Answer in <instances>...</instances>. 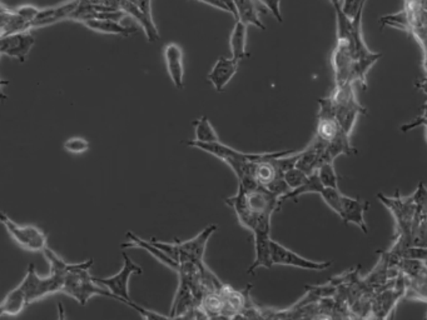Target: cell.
<instances>
[{"label":"cell","instance_id":"cell-12","mask_svg":"<svg viewBox=\"0 0 427 320\" xmlns=\"http://www.w3.org/2000/svg\"><path fill=\"white\" fill-rule=\"evenodd\" d=\"M216 224H211L209 227L203 229L201 233L197 234L194 238L185 242H177L178 250L181 254V261L187 259V261H193L196 264L203 266V256L206 251V247L209 243V238L212 237V234L217 230ZM180 261V263H181Z\"/></svg>","mask_w":427,"mask_h":320},{"label":"cell","instance_id":"cell-31","mask_svg":"<svg viewBox=\"0 0 427 320\" xmlns=\"http://www.w3.org/2000/svg\"><path fill=\"white\" fill-rule=\"evenodd\" d=\"M14 11H17L19 17L30 24V29H32V24L38 17L40 9L37 6H30V4H24V6H18L17 9H14Z\"/></svg>","mask_w":427,"mask_h":320},{"label":"cell","instance_id":"cell-3","mask_svg":"<svg viewBox=\"0 0 427 320\" xmlns=\"http://www.w3.org/2000/svg\"><path fill=\"white\" fill-rule=\"evenodd\" d=\"M334 103L336 119L340 124L342 131L347 136L352 134L353 126L360 115L367 114V109L357 102L356 94L353 90V83H347L340 87H334V92L329 95Z\"/></svg>","mask_w":427,"mask_h":320},{"label":"cell","instance_id":"cell-4","mask_svg":"<svg viewBox=\"0 0 427 320\" xmlns=\"http://www.w3.org/2000/svg\"><path fill=\"white\" fill-rule=\"evenodd\" d=\"M0 222L6 227L11 238L22 249L32 253H44V250L48 248V237L44 233L43 229L32 224H27V225L18 224L4 212L0 214Z\"/></svg>","mask_w":427,"mask_h":320},{"label":"cell","instance_id":"cell-2","mask_svg":"<svg viewBox=\"0 0 427 320\" xmlns=\"http://www.w3.org/2000/svg\"><path fill=\"white\" fill-rule=\"evenodd\" d=\"M186 144L188 147L197 148L202 152L209 153L211 155L221 159L232 169L238 182L246 179L248 177H253L252 162L256 158V153L240 152L230 148V146H226L222 141L198 143L196 141H187Z\"/></svg>","mask_w":427,"mask_h":320},{"label":"cell","instance_id":"cell-38","mask_svg":"<svg viewBox=\"0 0 427 320\" xmlns=\"http://www.w3.org/2000/svg\"><path fill=\"white\" fill-rule=\"evenodd\" d=\"M420 112H421V113L427 112V102H425V103L422 104L421 107H420Z\"/></svg>","mask_w":427,"mask_h":320},{"label":"cell","instance_id":"cell-30","mask_svg":"<svg viewBox=\"0 0 427 320\" xmlns=\"http://www.w3.org/2000/svg\"><path fill=\"white\" fill-rule=\"evenodd\" d=\"M283 179H285L287 185L290 186L291 191L292 190L298 189L301 188L302 185L306 183L308 179V175L301 172L300 169L293 168L288 170L287 173L283 175Z\"/></svg>","mask_w":427,"mask_h":320},{"label":"cell","instance_id":"cell-14","mask_svg":"<svg viewBox=\"0 0 427 320\" xmlns=\"http://www.w3.org/2000/svg\"><path fill=\"white\" fill-rule=\"evenodd\" d=\"M163 57L170 82L177 89L182 90L185 88V55L181 45L177 43L167 44L163 49Z\"/></svg>","mask_w":427,"mask_h":320},{"label":"cell","instance_id":"cell-18","mask_svg":"<svg viewBox=\"0 0 427 320\" xmlns=\"http://www.w3.org/2000/svg\"><path fill=\"white\" fill-rule=\"evenodd\" d=\"M127 238H128V242L121 244L122 249L139 248V249L146 250L149 254L153 255L154 258H156L159 263H162L163 266L170 268L172 271L178 273L180 269H181V264H180V263L173 261L168 255L163 253L159 248H157L151 240L148 242V240H144V239L139 238V237H137L136 234L131 233V232H128V233H127Z\"/></svg>","mask_w":427,"mask_h":320},{"label":"cell","instance_id":"cell-41","mask_svg":"<svg viewBox=\"0 0 427 320\" xmlns=\"http://www.w3.org/2000/svg\"><path fill=\"white\" fill-rule=\"evenodd\" d=\"M194 320H196V319H194Z\"/></svg>","mask_w":427,"mask_h":320},{"label":"cell","instance_id":"cell-40","mask_svg":"<svg viewBox=\"0 0 427 320\" xmlns=\"http://www.w3.org/2000/svg\"><path fill=\"white\" fill-rule=\"evenodd\" d=\"M425 320H427V315H426V319H425Z\"/></svg>","mask_w":427,"mask_h":320},{"label":"cell","instance_id":"cell-28","mask_svg":"<svg viewBox=\"0 0 427 320\" xmlns=\"http://www.w3.org/2000/svg\"><path fill=\"white\" fill-rule=\"evenodd\" d=\"M317 174L324 188H339V184H337L339 177L336 173L334 163H329V162L323 163L318 169Z\"/></svg>","mask_w":427,"mask_h":320},{"label":"cell","instance_id":"cell-34","mask_svg":"<svg viewBox=\"0 0 427 320\" xmlns=\"http://www.w3.org/2000/svg\"><path fill=\"white\" fill-rule=\"evenodd\" d=\"M261 4L264 6L266 11L272 13V16L277 19V22L283 23V18H282V14H281V3L279 1H276V0H264V1H261Z\"/></svg>","mask_w":427,"mask_h":320},{"label":"cell","instance_id":"cell-5","mask_svg":"<svg viewBox=\"0 0 427 320\" xmlns=\"http://www.w3.org/2000/svg\"><path fill=\"white\" fill-rule=\"evenodd\" d=\"M18 285L25 294L28 303L30 305L53 294L62 293L64 282L52 274L48 277H40L34 264H29L25 277Z\"/></svg>","mask_w":427,"mask_h":320},{"label":"cell","instance_id":"cell-10","mask_svg":"<svg viewBox=\"0 0 427 320\" xmlns=\"http://www.w3.org/2000/svg\"><path fill=\"white\" fill-rule=\"evenodd\" d=\"M320 110L317 113V126H316V136L321 141L329 143L334 138L340 136L341 129L339 122L334 114V103L332 99L321 98L318 100Z\"/></svg>","mask_w":427,"mask_h":320},{"label":"cell","instance_id":"cell-8","mask_svg":"<svg viewBox=\"0 0 427 320\" xmlns=\"http://www.w3.org/2000/svg\"><path fill=\"white\" fill-rule=\"evenodd\" d=\"M271 250H272L274 266H293L303 271H326L332 266V261H315L306 259L274 240L271 242Z\"/></svg>","mask_w":427,"mask_h":320},{"label":"cell","instance_id":"cell-37","mask_svg":"<svg viewBox=\"0 0 427 320\" xmlns=\"http://www.w3.org/2000/svg\"><path fill=\"white\" fill-rule=\"evenodd\" d=\"M57 320H68L66 319V308L63 303H58V318Z\"/></svg>","mask_w":427,"mask_h":320},{"label":"cell","instance_id":"cell-21","mask_svg":"<svg viewBox=\"0 0 427 320\" xmlns=\"http://www.w3.org/2000/svg\"><path fill=\"white\" fill-rule=\"evenodd\" d=\"M237 9H238V22L243 23L245 25H253L261 30H266V25L263 24L259 18V11L263 8L261 1H250V0H237Z\"/></svg>","mask_w":427,"mask_h":320},{"label":"cell","instance_id":"cell-22","mask_svg":"<svg viewBox=\"0 0 427 320\" xmlns=\"http://www.w3.org/2000/svg\"><path fill=\"white\" fill-rule=\"evenodd\" d=\"M84 27L90 29L92 32L99 34H110V35H121V37H131L136 33V29L127 27L124 24L110 19H92L83 23Z\"/></svg>","mask_w":427,"mask_h":320},{"label":"cell","instance_id":"cell-13","mask_svg":"<svg viewBox=\"0 0 427 320\" xmlns=\"http://www.w3.org/2000/svg\"><path fill=\"white\" fill-rule=\"evenodd\" d=\"M253 238H255V261L252 266L248 268V274H255L258 268H266L271 269L274 264L272 259V250H271V229L258 228L253 230Z\"/></svg>","mask_w":427,"mask_h":320},{"label":"cell","instance_id":"cell-23","mask_svg":"<svg viewBox=\"0 0 427 320\" xmlns=\"http://www.w3.org/2000/svg\"><path fill=\"white\" fill-rule=\"evenodd\" d=\"M247 25L243 23L235 22L230 35V49L232 58L240 61L250 57L247 52Z\"/></svg>","mask_w":427,"mask_h":320},{"label":"cell","instance_id":"cell-29","mask_svg":"<svg viewBox=\"0 0 427 320\" xmlns=\"http://www.w3.org/2000/svg\"><path fill=\"white\" fill-rule=\"evenodd\" d=\"M63 148L66 149V152L71 153V154H84V153L89 150L90 144L86 138L73 136V138H69V139L64 141Z\"/></svg>","mask_w":427,"mask_h":320},{"label":"cell","instance_id":"cell-17","mask_svg":"<svg viewBox=\"0 0 427 320\" xmlns=\"http://www.w3.org/2000/svg\"><path fill=\"white\" fill-rule=\"evenodd\" d=\"M370 204L367 201L355 199L351 196H342V213L340 218L345 224H355L361 229L363 233H368L366 220H365V212Z\"/></svg>","mask_w":427,"mask_h":320},{"label":"cell","instance_id":"cell-35","mask_svg":"<svg viewBox=\"0 0 427 320\" xmlns=\"http://www.w3.org/2000/svg\"><path fill=\"white\" fill-rule=\"evenodd\" d=\"M201 3L204 4V6H212V8H216L218 11H226V13H230V9L227 0L226 1H221V0H202Z\"/></svg>","mask_w":427,"mask_h":320},{"label":"cell","instance_id":"cell-32","mask_svg":"<svg viewBox=\"0 0 427 320\" xmlns=\"http://www.w3.org/2000/svg\"><path fill=\"white\" fill-rule=\"evenodd\" d=\"M365 6H366L365 1H342L341 8H342V11L345 13L346 17L351 19V20H353L357 17V14L362 9H365Z\"/></svg>","mask_w":427,"mask_h":320},{"label":"cell","instance_id":"cell-16","mask_svg":"<svg viewBox=\"0 0 427 320\" xmlns=\"http://www.w3.org/2000/svg\"><path fill=\"white\" fill-rule=\"evenodd\" d=\"M81 1H66L58 6L43 8L39 11L38 17L32 24V30L38 28L49 27L53 24L71 19V14L76 11Z\"/></svg>","mask_w":427,"mask_h":320},{"label":"cell","instance_id":"cell-39","mask_svg":"<svg viewBox=\"0 0 427 320\" xmlns=\"http://www.w3.org/2000/svg\"><path fill=\"white\" fill-rule=\"evenodd\" d=\"M426 139H427V128H426Z\"/></svg>","mask_w":427,"mask_h":320},{"label":"cell","instance_id":"cell-33","mask_svg":"<svg viewBox=\"0 0 427 320\" xmlns=\"http://www.w3.org/2000/svg\"><path fill=\"white\" fill-rule=\"evenodd\" d=\"M417 126H425V128H427V112L421 113V114L417 117L416 119L411 120L409 123L402 125L400 129L402 133H407V131L415 129Z\"/></svg>","mask_w":427,"mask_h":320},{"label":"cell","instance_id":"cell-11","mask_svg":"<svg viewBox=\"0 0 427 320\" xmlns=\"http://www.w3.org/2000/svg\"><path fill=\"white\" fill-rule=\"evenodd\" d=\"M35 38L30 32L13 34L4 38H0V54L24 63L30 50L33 49Z\"/></svg>","mask_w":427,"mask_h":320},{"label":"cell","instance_id":"cell-9","mask_svg":"<svg viewBox=\"0 0 427 320\" xmlns=\"http://www.w3.org/2000/svg\"><path fill=\"white\" fill-rule=\"evenodd\" d=\"M331 64L334 68V87H340L344 84L352 82V73L355 59L349 42H337L331 55ZM355 84V83H353Z\"/></svg>","mask_w":427,"mask_h":320},{"label":"cell","instance_id":"cell-24","mask_svg":"<svg viewBox=\"0 0 427 320\" xmlns=\"http://www.w3.org/2000/svg\"><path fill=\"white\" fill-rule=\"evenodd\" d=\"M342 154L352 155L357 154L356 148L351 143V136H347L345 131H341L340 136L334 138V141H329L326 148V160L329 163H334V159L340 157Z\"/></svg>","mask_w":427,"mask_h":320},{"label":"cell","instance_id":"cell-19","mask_svg":"<svg viewBox=\"0 0 427 320\" xmlns=\"http://www.w3.org/2000/svg\"><path fill=\"white\" fill-rule=\"evenodd\" d=\"M30 30V24L19 17L17 11L8 8L4 3L0 4V38Z\"/></svg>","mask_w":427,"mask_h":320},{"label":"cell","instance_id":"cell-26","mask_svg":"<svg viewBox=\"0 0 427 320\" xmlns=\"http://www.w3.org/2000/svg\"><path fill=\"white\" fill-rule=\"evenodd\" d=\"M323 188H324V186H323L322 183H321L318 174H312V175L308 177L306 183L302 185L301 188H298V189L296 190H292L287 196H283V198L281 199V204H282L283 201H290V199L296 201L300 196L308 194V193H317V194H320V193L322 191Z\"/></svg>","mask_w":427,"mask_h":320},{"label":"cell","instance_id":"cell-25","mask_svg":"<svg viewBox=\"0 0 427 320\" xmlns=\"http://www.w3.org/2000/svg\"><path fill=\"white\" fill-rule=\"evenodd\" d=\"M193 128H194V141H198V143H217V141H221L214 125L206 115H202L201 118L194 120Z\"/></svg>","mask_w":427,"mask_h":320},{"label":"cell","instance_id":"cell-1","mask_svg":"<svg viewBox=\"0 0 427 320\" xmlns=\"http://www.w3.org/2000/svg\"><path fill=\"white\" fill-rule=\"evenodd\" d=\"M93 259L83 261V263H73L71 271L66 274L64 285L62 293L66 294L71 298L76 299L81 305H87L88 302L95 295L102 297H112L110 290L100 287L95 282L94 277L90 275V268L93 266Z\"/></svg>","mask_w":427,"mask_h":320},{"label":"cell","instance_id":"cell-7","mask_svg":"<svg viewBox=\"0 0 427 320\" xmlns=\"http://www.w3.org/2000/svg\"><path fill=\"white\" fill-rule=\"evenodd\" d=\"M121 11L141 25L149 43L158 42L160 34L154 23L151 1H121Z\"/></svg>","mask_w":427,"mask_h":320},{"label":"cell","instance_id":"cell-36","mask_svg":"<svg viewBox=\"0 0 427 320\" xmlns=\"http://www.w3.org/2000/svg\"><path fill=\"white\" fill-rule=\"evenodd\" d=\"M415 87H416V89H419V90H421L422 93H425L427 95V76L426 78H422L420 81H417V82L415 83Z\"/></svg>","mask_w":427,"mask_h":320},{"label":"cell","instance_id":"cell-15","mask_svg":"<svg viewBox=\"0 0 427 320\" xmlns=\"http://www.w3.org/2000/svg\"><path fill=\"white\" fill-rule=\"evenodd\" d=\"M238 66H240V61L233 59L232 57L230 58L219 57L214 66L211 68L207 81L214 85L216 92H223L225 88L230 84V81L235 76Z\"/></svg>","mask_w":427,"mask_h":320},{"label":"cell","instance_id":"cell-20","mask_svg":"<svg viewBox=\"0 0 427 320\" xmlns=\"http://www.w3.org/2000/svg\"><path fill=\"white\" fill-rule=\"evenodd\" d=\"M29 307L27 297L19 285L11 289L3 299L0 305V314L3 316H18Z\"/></svg>","mask_w":427,"mask_h":320},{"label":"cell","instance_id":"cell-6","mask_svg":"<svg viewBox=\"0 0 427 320\" xmlns=\"http://www.w3.org/2000/svg\"><path fill=\"white\" fill-rule=\"evenodd\" d=\"M123 256V268L115 275L107 278H94L100 287L105 288L112 293L110 298L118 302L121 300H131L129 295V279L131 275H142V266H137L131 261V256L127 254L126 250L122 251Z\"/></svg>","mask_w":427,"mask_h":320},{"label":"cell","instance_id":"cell-27","mask_svg":"<svg viewBox=\"0 0 427 320\" xmlns=\"http://www.w3.org/2000/svg\"><path fill=\"white\" fill-rule=\"evenodd\" d=\"M323 201L334 211L339 217L342 213V196L339 188H323L322 191L320 193Z\"/></svg>","mask_w":427,"mask_h":320}]
</instances>
